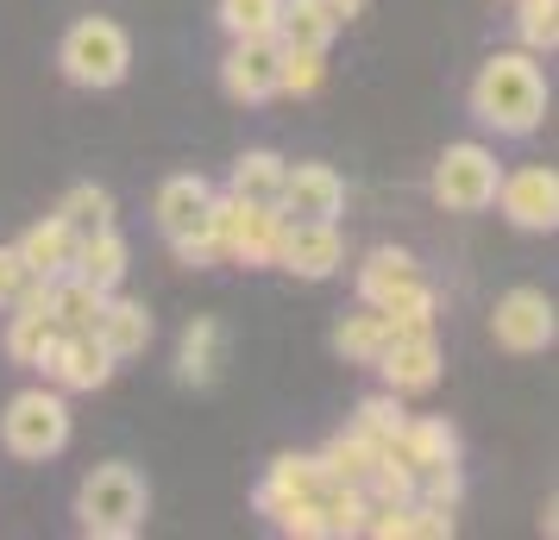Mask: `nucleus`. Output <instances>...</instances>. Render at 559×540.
<instances>
[{
	"label": "nucleus",
	"mask_w": 559,
	"mask_h": 540,
	"mask_svg": "<svg viewBox=\"0 0 559 540\" xmlns=\"http://www.w3.org/2000/svg\"><path fill=\"white\" fill-rule=\"evenodd\" d=\"M214 182L207 177H195V170H177V177H164L157 182V195H152V220H157V232H164V245L170 239H182V232H195L207 220V207H214Z\"/></svg>",
	"instance_id": "15"
},
{
	"label": "nucleus",
	"mask_w": 559,
	"mask_h": 540,
	"mask_svg": "<svg viewBox=\"0 0 559 540\" xmlns=\"http://www.w3.org/2000/svg\"><path fill=\"white\" fill-rule=\"evenodd\" d=\"M383 377V389H396V396H428L433 384H440V339L433 334H415V339H390L378 352V364H371Z\"/></svg>",
	"instance_id": "14"
},
{
	"label": "nucleus",
	"mask_w": 559,
	"mask_h": 540,
	"mask_svg": "<svg viewBox=\"0 0 559 540\" xmlns=\"http://www.w3.org/2000/svg\"><path fill=\"white\" fill-rule=\"evenodd\" d=\"M547 70H540V57L522 51V45H509V51H490L478 63V76L465 88V107H472V120H478L490 139H534V132L547 127Z\"/></svg>",
	"instance_id": "1"
},
{
	"label": "nucleus",
	"mask_w": 559,
	"mask_h": 540,
	"mask_svg": "<svg viewBox=\"0 0 559 540\" xmlns=\"http://www.w3.org/2000/svg\"><path fill=\"white\" fill-rule=\"evenodd\" d=\"M497 177H503L497 145H484V139H459V145H447V152L433 157L428 195L447 207V214H484L490 195H497Z\"/></svg>",
	"instance_id": "5"
},
{
	"label": "nucleus",
	"mask_w": 559,
	"mask_h": 540,
	"mask_svg": "<svg viewBox=\"0 0 559 540\" xmlns=\"http://www.w3.org/2000/svg\"><path fill=\"white\" fill-rule=\"evenodd\" d=\"M328 13L340 20V26H353L358 13H365V0H328Z\"/></svg>",
	"instance_id": "39"
},
{
	"label": "nucleus",
	"mask_w": 559,
	"mask_h": 540,
	"mask_svg": "<svg viewBox=\"0 0 559 540\" xmlns=\"http://www.w3.org/2000/svg\"><path fill=\"white\" fill-rule=\"evenodd\" d=\"M102 309H107V289L82 284L76 271L51 277V321H57V334H95Z\"/></svg>",
	"instance_id": "24"
},
{
	"label": "nucleus",
	"mask_w": 559,
	"mask_h": 540,
	"mask_svg": "<svg viewBox=\"0 0 559 540\" xmlns=\"http://www.w3.org/2000/svg\"><path fill=\"white\" fill-rule=\"evenodd\" d=\"M515 7V45L534 57H554L559 45V0H509Z\"/></svg>",
	"instance_id": "30"
},
{
	"label": "nucleus",
	"mask_w": 559,
	"mask_h": 540,
	"mask_svg": "<svg viewBox=\"0 0 559 540\" xmlns=\"http://www.w3.org/2000/svg\"><path fill=\"white\" fill-rule=\"evenodd\" d=\"M383 346H390V321H383V309H371V302H358L353 314L333 321V352L346 364H378Z\"/></svg>",
	"instance_id": "26"
},
{
	"label": "nucleus",
	"mask_w": 559,
	"mask_h": 540,
	"mask_svg": "<svg viewBox=\"0 0 559 540\" xmlns=\"http://www.w3.org/2000/svg\"><path fill=\"white\" fill-rule=\"evenodd\" d=\"M13 252L26 257L32 277H45V284H51V277H63V271H70V257H76V232L63 227L57 214H45V220H32V227L13 239Z\"/></svg>",
	"instance_id": "22"
},
{
	"label": "nucleus",
	"mask_w": 559,
	"mask_h": 540,
	"mask_svg": "<svg viewBox=\"0 0 559 540\" xmlns=\"http://www.w3.org/2000/svg\"><path fill=\"white\" fill-rule=\"evenodd\" d=\"M277 13H283V0H221L214 7V20H221L227 38H271Z\"/></svg>",
	"instance_id": "32"
},
{
	"label": "nucleus",
	"mask_w": 559,
	"mask_h": 540,
	"mask_svg": "<svg viewBox=\"0 0 559 540\" xmlns=\"http://www.w3.org/2000/svg\"><path fill=\"white\" fill-rule=\"evenodd\" d=\"M57 70L70 88H88V95H107V88H120L132 76V38L120 20H107V13H82L70 20L63 32V45H57Z\"/></svg>",
	"instance_id": "3"
},
{
	"label": "nucleus",
	"mask_w": 559,
	"mask_h": 540,
	"mask_svg": "<svg viewBox=\"0 0 559 540\" xmlns=\"http://www.w3.org/2000/svg\"><path fill=\"white\" fill-rule=\"evenodd\" d=\"M271 271H289L302 284H328L346 271V232L340 220H283L277 232V264Z\"/></svg>",
	"instance_id": "8"
},
{
	"label": "nucleus",
	"mask_w": 559,
	"mask_h": 540,
	"mask_svg": "<svg viewBox=\"0 0 559 540\" xmlns=\"http://www.w3.org/2000/svg\"><path fill=\"white\" fill-rule=\"evenodd\" d=\"M277 535H296V540H328V515H321V496H296V503H283V509L264 515Z\"/></svg>",
	"instance_id": "35"
},
{
	"label": "nucleus",
	"mask_w": 559,
	"mask_h": 540,
	"mask_svg": "<svg viewBox=\"0 0 559 540\" xmlns=\"http://www.w3.org/2000/svg\"><path fill=\"white\" fill-rule=\"evenodd\" d=\"M490 339L503 346L509 359H534V352H547L559 339V314H554V296L534 284H515L497 296V309H490Z\"/></svg>",
	"instance_id": "7"
},
{
	"label": "nucleus",
	"mask_w": 559,
	"mask_h": 540,
	"mask_svg": "<svg viewBox=\"0 0 559 540\" xmlns=\"http://www.w3.org/2000/svg\"><path fill=\"white\" fill-rule=\"evenodd\" d=\"M152 515V484L145 471L127 459H107L95 465L88 478L76 484V528L95 540H132Z\"/></svg>",
	"instance_id": "2"
},
{
	"label": "nucleus",
	"mask_w": 559,
	"mask_h": 540,
	"mask_svg": "<svg viewBox=\"0 0 559 540\" xmlns=\"http://www.w3.org/2000/svg\"><path fill=\"white\" fill-rule=\"evenodd\" d=\"M321 490H328V471H321L314 453H277V459L264 465L258 490H252V509L271 515V509H283V503H296V496H321Z\"/></svg>",
	"instance_id": "17"
},
{
	"label": "nucleus",
	"mask_w": 559,
	"mask_h": 540,
	"mask_svg": "<svg viewBox=\"0 0 559 540\" xmlns=\"http://www.w3.org/2000/svg\"><path fill=\"white\" fill-rule=\"evenodd\" d=\"M383 321H390V339L433 334V327H440V296H433V284H428V277H421L415 289H403L396 302H383Z\"/></svg>",
	"instance_id": "29"
},
{
	"label": "nucleus",
	"mask_w": 559,
	"mask_h": 540,
	"mask_svg": "<svg viewBox=\"0 0 559 540\" xmlns=\"http://www.w3.org/2000/svg\"><path fill=\"white\" fill-rule=\"evenodd\" d=\"M321 515H328V540L333 535H365V521H371V490L365 484H328L321 490Z\"/></svg>",
	"instance_id": "31"
},
{
	"label": "nucleus",
	"mask_w": 559,
	"mask_h": 540,
	"mask_svg": "<svg viewBox=\"0 0 559 540\" xmlns=\"http://www.w3.org/2000/svg\"><path fill=\"white\" fill-rule=\"evenodd\" d=\"M152 334H157L152 309L114 289V296H107V309H102V321H95V339H102L107 352H114V364L145 359V346H152Z\"/></svg>",
	"instance_id": "18"
},
{
	"label": "nucleus",
	"mask_w": 559,
	"mask_h": 540,
	"mask_svg": "<svg viewBox=\"0 0 559 540\" xmlns=\"http://www.w3.org/2000/svg\"><path fill=\"white\" fill-rule=\"evenodd\" d=\"M57 321H51V284H32L13 309H7V334H0V352L20 364V371H38V359L51 352Z\"/></svg>",
	"instance_id": "13"
},
{
	"label": "nucleus",
	"mask_w": 559,
	"mask_h": 540,
	"mask_svg": "<svg viewBox=\"0 0 559 540\" xmlns=\"http://www.w3.org/2000/svg\"><path fill=\"white\" fill-rule=\"evenodd\" d=\"M221 359H227V327L214 314H195L182 327V346H177V384L189 389H207L221 377Z\"/></svg>",
	"instance_id": "20"
},
{
	"label": "nucleus",
	"mask_w": 559,
	"mask_h": 540,
	"mask_svg": "<svg viewBox=\"0 0 559 540\" xmlns=\"http://www.w3.org/2000/svg\"><path fill=\"white\" fill-rule=\"evenodd\" d=\"M383 453L403 459L408 471H433V465L459 459V428L447 415H403V428H396V440H390Z\"/></svg>",
	"instance_id": "16"
},
{
	"label": "nucleus",
	"mask_w": 559,
	"mask_h": 540,
	"mask_svg": "<svg viewBox=\"0 0 559 540\" xmlns=\"http://www.w3.org/2000/svg\"><path fill=\"white\" fill-rule=\"evenodd\" d=\"M277 38H227V57H221V88L227 101L239 107H264L277 101Z\"/></svg>",
	"instance_id": "12"
},
{
	"label": "nucleus",
	"mask_w": 559,
	"mask_h": 540,
	"mask_svg": "<svg viewBox=\"0 0 559 540\" xmlns=\"http://www.w3.org/2000/svg\"><path fill=\"white\" fill-rule=\"evenodd\" d=\"M207 227L221 239V264H239V271H271L277 264V232H283L277 207H252L221 189L214 207H207Z\"/></svg>",
	"instance_id": "6"
},
{
	"label": "nucleus",
	"mask_w": 559,
	"mask_h": 540,
	"mask_svg": "<svg viewBox=\"0 0 559 540\" xmlns=\"http://www.w3.org/2000/svg\"><path fill=\"white\" fill-rule=\"evenodd\" d=\"M277 214L283 220H340L346 214V177L333 164H283V189H277Z\"/></svg>",
	"instance_id": "11"
},
{
	"label": "nucleus",
	"mask_w": 559,
	"mask_h": 540,
	"mask_svg": "<svg viewBox=\"0 0 559 540\" xmlns=\"http://www.w3.org/2000/svg\"><path fill=\"white\" fill-rule=\"evenodd\" d=\"M277 45H296V51H328L340 38V20L328 13V0H283L277 13Z\"/></svg>",
	"instance_id": "25"
},
{
	"label": "nucleus",
	"mask_w": 559,
	"mask_h": 540,
	"mask_svg": "<svg viewBox=\"0 0 559 540\" xmlns=\"http://www.w3.org/2000/svg\"><path fill=\"white\" fill-rule=\"evenodd\" d=\"M51 214H57L70 232H76V239H88V232H102V227H120L114 195H107L102 182H70V189H63V202H57Z\"/></svg>",
	"instance_id": "28"
},
{
	"label": "nucleus",
	"mask_w": 559,
	"mask_h": 540,
	"mask_svg": "<svg viewBox=\"0 0 559 540\" xmlns=\"http://www.w3.org/2000/svg\"><path fill=\"white\" fill-rule=\"evenodd\" d=\"M38 371H45V384H57L63 396H95V389L114 384V352H107L95 334H57L51 352L38 359Z\"/></svg>",
	"instance_id": "10"
},
{
	"label": "nucleus",
	"mask_w": 559,
	"mask_h": 540,
	"mask_svg": "<svg viewBox=\"0 0 559 540\" xmlns=\"http://www.w3.org/2000/svg\"><path fill=\"white\" fill-rule=\"evenodd\" d=\"M314 459H321V471H328V484H365V478H371V465L383 459V446H378V440H365L358 428H340Z\"/></svg>",
	"instance_id": "27"
},
{
	"label": "nucleus",
	"mask_w": 559,
	"mask_h": 540,
	"mask_svg": "<svg viewBox=\"0 0 559 540\" xmlns=\"http://www.w3.org/2000/svg\"><path fill=\"white\" fill-rule=\"evenodd\" d=\"M76 434V415H70V396L57 384H26L20 396H7L0 409V446L20 465H45L57 459Z\"/></svg>",
	"instance_id": "4"
},
{
	"label": "nucleus",
	"mask_w": 559,
	"mask_h": 540,
	"mask_svg": "<svg viewBox=\"0 0 559 540\" xmlns=\"http://www.w3.org/2000/svg\"><path fill=\"white\" fill-rule=\"evenodd\" d=\"M283 164H289V157H277L271 145L239 152V157H233V170H227V195H239V202H252V207H277Z\"/></svg>",
	"instance_id": "23"
},
{
	"label": "nucleus",
	"mask_w": 559,
	"mask_h": 540,
	"mask_svg": "<svg viewBox=\"0 0 559 540\" xmlns=\"http://www.w3.org/2000/svg\"><path fill=\"white\" fill-rule=\"evenodd\" d=\"M70 271H76L82 284H95V289H107V296H114V289L127 284V271H132L127 232H120V227H102V232H88V239H76Z\"/></svg>",
	"instance_id": "21"
},
{
	"label": "nucleus",
	"mask_w": 559,
	"mask_h": 540,
	"mask_svg": "<svg viewBox=\"0 0 559 540\" xmlns=\"http://www.w3.org/2000/svg\"><path fill=\"white\" fill-rule=\"evenodd\" d=\"M403 396L396 389H371V396H358V409H353V428L365 440H378V446H390L396 440V428H403Z\"/></svg>",
	"instance_id": "33"
},
{
	"label": "nucleus",
	"mask_w": 559,
	"mask_h": 540,
	"mask_svg": "<svg viewBox=\"0 0 559 540\" xmlns=\"http://www.w3.org/2000/svg\"><path fill=\"white\" fill-rule=\"evenodd\" d=\"M32 284H45V277H32L26 257L13 252V245H0V314L13 309V302H20V296H26Z\"/></svg>",
	"instance_id": "38"
},
{
	"label": "nucleus",
	"mask_w": 559,
	"mask_h": 540,
	"mask_svg": "<svg viewBox=\"0 0 559 540\" xmlns=\"http://www.w3.org/2000/svg\"><path fill=\"white\" fill-rule=\"evenodd\" d=\"M415 284H421V264H415L408 245H371L365 264H358V302H371V309L396 302V296L415 289Z\"/></svg>",
	"instance_id": "19"
},
{
	"label": "nucleus",
	"mask_w": 559,
	"mask_h": 540,
	"mask_svg": "<svg viewBox=\"0 0 559 540\" xmlns=\"http://www.w3.org/2000/svg\"><path fill=\"white\" fill-rule=\"evenodd\" d=\"M415 496L433 503V509H459V496H465V471L453 465H433V471H415Z\"/></svg>",
	"instance_id": "36"
},
{
	"label": "nucleus",
	"mask_w": 559,
	"mask_h": 540,
	"mask_svg": "<svg viewBox=\"0 0 559 540\" xmlns=\"http://www.w3.org/2000/svg\"><path fill=\"white\" fill-rule=\"evenodd\" d=\"M170 257H177L182 271H214L221 264V239H214V227H195V232H182V239H170Z\"/></svg>",
	"instance_id": "37"
},
{
	"label": "nucleus",
	"mask_w": 559,
	"mask_h": 540,
	"mask_svg": "<svg viewBox=\"0 0 559 540\" xmlns=\"http://www.w3.org/2000/svg\"><path fill=\"white\" fill-rule=\"evenodd\" d=\"M490 207L503 214L509 227H522V232H554L559 227V177H554V164H515V170H503Z\"/></svg>",
	"instance_id": "9"
},
{
	"label": "nucleus",
	"mask_w": 559,
	"mask_h": 540,
	"mask_svg": "<svg viewBox=\"0 0 559 540\" xmlns=\"http://www.w3.org/2000/svg\"><path fill=\"white\" fill-rule=\"evenodd\" d=\"M321 82H328V51H296V45H283V57H277V95L308 101Z\"/></svg>",
	"instance_id": "34"
}]
</instances>
